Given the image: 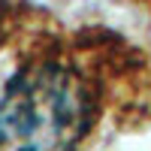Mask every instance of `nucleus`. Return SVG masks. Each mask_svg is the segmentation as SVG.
I'll return each instance as SVG.
<instances>
[{
    "label": "nucleus",
    "mask_w": 151,
    "mask_h": 151,
    "mask_svg": "<svg viewBox=\"0 0 151 151\" xmlns=\"http://www.w3.org/2000/svg\"><path fill=\"white\" fill-rule=\"evenodd\" d=\"M15 21H18V3L15 0H0V42L12 33Z\"/></svg>",
    "instance_id": "obj_2"
},
{
    "label": "nucleus",
    "mask_w": 151,
    "mask_h": 151,
    "mask_svg": "<svg viewBox=\"0 0 151 151\" xmlns=\"http://www.w3.org/2000/svg\"><path fill=\"white\" fill-rule=\"evenodd\" d=\"M115 40L36 42L0 94V151H85L109 106Z\"/></svg>",
    "instance_id": "obj_1"
}]
</instances>
